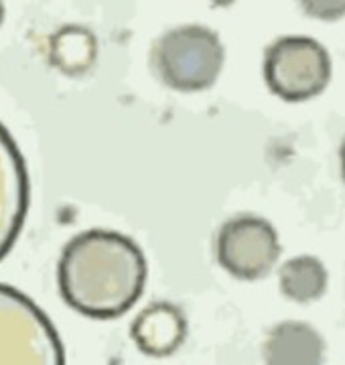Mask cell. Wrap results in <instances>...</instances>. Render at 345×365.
Segmentation results:
<instances>
[{
    "mask_svg": "<svg viewBox=\"0 0 345 365\" xmlns=\"http://www.w3.org/2000/svg\"><path fill=\"white\" fill-rule=\"evenodd\" d=\"M146 276L143 250L128 235L112 230H88L71 237L57 264L63 300L98 321L128 313L143 297Z\"/></svg>",
    "mask_w": 345,
    "mask_h": 365,
    "instance_id": "6da1fadb",
    "label": "cell"
},
{
    "mask_svg": "<svg viewBox=\"0 0 345 365\" xmlns=\"http://www.w3.org/2000/svg\"><path fill=\"white\" fill-rule=\"evenodd\" d=\"M226 51L212 29L183 25L169 29L155 41L150 66L157 78L175 91H203L217 81Z\"/></svg>",
    "mask_w": 345,
    "mask_h": 365,
    "instance_id": "7a4b0ae2",
    "label": "cell"
},
{
    "mask_svg": "<svg viewBox=\"0 0 345 365\" xmlns=\"http://www.w3.org/2000/svg\"><path fill=\"white\" fill-rule=\"evenodd\" d=\"M0 365H66V349L51 319L9 284H0Z\"/></svg>",
    "mask_w": 345,
    "mask_h": 365,
    "instance_id": "3957f363",
    "label": "cell"
},
{
    "mask_svg": "<svg viewBox=\"0 0 345 365\" xmlns=\"http://www.w3.org/2000/svg\"><path fill=\"white\" fill-rule=\"evenodd\" d=\"M264 81L284 102H305L319 96L331 79V57L311 37L289 35L264 53Z\"/></svg>",
    "mask_w": 345,
    "mask_h": 365,
    "instance_id": "277c9868",
    "label": "cell"
},
{
    "mask_svg": "<svg viewBox=\"0 0 345 365\" xmlns=\"http://www.w3.org/2000/svg\"><path fill=\"white\" fill-rule=\"evenodd\" d=\"M280 242L274 225L258 215L240 213L222 223L215 235V258L240 280H260L279 262Z\"/></svg>",
    "mask_w": 345,
    "mask_h": 365,
    "instance_id": "5b68a950",
    "label": "cell"
},
{
    "mask_svg": "<svg viewBox=\"0 0 345 365\" xmlns=\"http://www.w3.org/2000/svg\"><path fill=\"white\" fill-rule=\"evenodd\" d=\"M31 185L23 153L0 122V262L13 250L27 220Z\"/></svg>",
    "mask_w": 345,
    "mask_h": 365,
    "instance_id": "8992f818",
    "label": "cell"
},
{
    "mask_svg": "<svg viewBox=\"0 0 345 365\" xmlns=\"http://www.w3.org/2000/svg\"><path fill=\"white\" fill-rule=\"evenodd\" d=\"M130 337L138 351L148 357H169L187 339L185 313L167 300L153 302L136 314Z\"/></svg>",
    "mask_w": 345,
    "mask_h": 365,
    "instance_id": "52a82bcc",
    "label": "cell"
},
{
    "mask_svg": "<svg viewBox=\"0 0 345 365\" xmlns=\"http://www.w3.org/2000/svg\"><path fill=\"white\" fill-rule=\"evenodd\" d=\"M264 365H323L325 339L315 327L303 321H282L266 335Z\"/></svg>",
    "mask_w": 345,
    "mask_h": 365,
    "instance_id": "ba28073f",
    "label": "cell"
},
{
    "mask_svg": "<svg viewBox=\"0 0 345 365\" xmlns=\"http://www.w3.org/2000/svg\"><path fill=\"white\" fill-rule=\"evenodd\" d=\"M327 268L315 256H294L279 270L280 292L292 302L309 304L319 300L327 290Z\"/></svg>",
    "mask_w": 345,
    "mask_h": 365,
    "instance_id": "9c48e42d",
    "label": "cell"
},
{
    "mask_svg": "<svg viewBox=\"0 0 345 365\" xmlns=\"http://www.w3.org/2000/svg\"><path fill=\"white\" fill-rule=\"evenodd\" d=\"M96 41L81 26H66L53 41V59L67 73H81L92 66Z\"/></svg>",
    "mask_w": 345,
    "mask_h": 365,
    "instance_id": "30bf717a",
    "label": "cell"
},
{
    "mask_svg": "<svg viewBox=\"0 0 345 365\" xmlns=\"http://www.w3.org/2000/svg\"><path fill=\"white\" fill-rule=\"evenodd\" d=\"M339 163H341V177H344L345 181V138L344 143H341V148H339Z\"/></svg>",
    "mask_w": 345,
    "mask_h": 365,
    "instance_id": "8fae6325",
    "label": "cell"
},
{
    "mask_svg": "<svg viewBox=\"0 0 345 365\" xmlns=\"http://www.w3.org/2000/svg\"><path fill=\"white\" fill-rule=\"evenodd\" d=\"M2 21H4V4L0 2V25H2Z\"/></svg>",
    "mask_w": 345,
    "mask_h": 365,
    "instance_id": "7c38bea8",
    "label": "cell"
}]
</instances>
